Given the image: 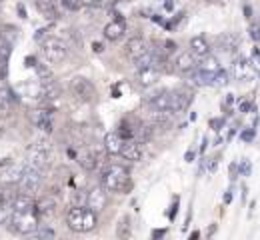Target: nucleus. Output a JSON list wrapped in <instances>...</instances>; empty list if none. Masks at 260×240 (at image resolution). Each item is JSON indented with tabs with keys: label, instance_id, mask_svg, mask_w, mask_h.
I'll use <instances>...</instances> for the list:
<instances>
[{
	"label": "nucleus",
	"instance_id": "obj_23",
	"mask_svg": "<svg viewBox=\"0 0 260 240\" xmlns=\"http://www.w3.org/2000/svg\"><path fill=\"white\" fill-rule=\"evenodd\" d=\"M148 102L154 110H172V92H158Z\"/></svg>",
	"mask_w": 260,
	"mask_h": 240
},
{
	"label": "nucleus",
	"instance_id": "obj_17",
	"mask_svg": "<svg viewBox=\"0 0 260 240\" xmlns=\"http://www.w3.org/2000/svg\"><path fill=\"white\" fill-rule=\"evenodd\" d=\"M196 56L192 52H182L176 56V62H174V68L182 74H188V72H194L196 70Z\"/></svg>",
	"mask_w": 260,
	"mask_h": 240
},
{
	"label": "nucleus",
	"instance_id": "obj_26",
	"mask_svg": "<svg viewBox=\"0 0 260 240\" xmlns=\"http://www.w3.org/2000/svg\"><path fill=\"white\" fill-rule=\"evenodd\" d=\"M98 154L96 152H82L78 156V164L84 168V170H96L98 168Z\"/></svg>",
	"mask_w": 260,
	"mask_h": 240
},
{
	"label": "nucleus",
	"instance_id": "obj_24",
	"mask_svg": "<svg viewBox=\"0 0 260 240\" xmlns=\"http://www.w3.org/2000/svg\"><path fill=\"white\" fill-rule=\"evenodd\" d=\"M24 168H26V164H12L8 170L4 172L2 182H4V184H18V182L22 180Z\"/></svg>",
	"mask_w": 260,
	"mask_h": 240
},
{
	"label": "nucleus",
	"instance_id": "obj_25",
	"mask_svg": "<svg viewBox=\"0 0 260 240\" xmlns=\"http://www.w3.org/2000/svg\"><path fill=\"white\" fill-rule=\"evenodd\" d=\"M12 208L14 210H30V208H36V200L32 198V194H28V192L16 194L14 200H12Z\"/></svg>",
	"mask_w": 260,
	"mask_h": 240
},
{
	"label": "nucleus",
	"instance_id": "obj_57",
	"mask_svg": "<svg viewBox=\"0 0 260 240\" xmlns=\"http://www.w3.org/2000/svg\"><path fill=\"white\" fill-rule=\"evenodd\" d=\"M206 144H208V140L204 138V140H202V146H200V152H204V150H206Z\"/></svg>",
	"mask_w": 260,
	"mask_h": 240
},
{
	"label": "nucleus",
	"instance_id": "obj_14",
	"mask_svg": "<svg viewBox=\"0 0 260 240\" xmlns=\"http://www.w3.org/2000/svg\"><path fill=\"white\" fill-rule=\"evenodd\" d=\"M12 46L14 44L0 40V82H4L8 78V62L12 56Z\"/></svg>",
	"mask_w": 260,
	"mask_h": 240
},
{
	"label": "nucleus",
	"instance_id": "obj_3",
	"mask_svg": "<svg viewBox=\"0 0 260 240\" xmlns=\"http://www.w3.org/2000/svg\"><path fill=\"white\" fill-rule=\"evenodd\" d=\"M100 184L108 192H122V190H126V184H128V170L120 164H112L102 172Z\"/></svg>",
	"mask_w": 260,
	"mask_h": 240
},
{
	"label": "nucleus",
	"instance_id": "obj_28",
	"mask_svg": "<svg viewBox=\"0 0 260 240\" xmlns=\"http://www.w3.org/2000/svg\"><path fill=\"white\" fill-rule=\"evenodd\" d=\"M16 38H18V28L16 26H12V24H0V40L14 44Z\"/></svg>",
	"mask_w": 260,
	"mask_h": 240
},
{
	"label": "nucleus",
	"instance_id": "obj_13",
	"mask_svg": "<svg viewBox=\"0 0 260 240\" xmlns=\"http://www.w3.org/2000/svg\"><path fill=\"white\" fill-rule=\"evenodd\" d=\"M102 35H104L106 40H112V42L120 40L122 36L126 35V20H112V22H108L104 26Z\"/></svg>",
	"mask_w": 260,
	"mask_h": 240
},
{
	"label": "nucleus",
	"instance_id": "obj_20",
	"mask_svg": "<svg viewBox=\"0 0 260 240\" xmlns=\"http://www.w3.org/2000/svg\"><path fill=\"white\" fill-rule=\"evenodd\" d=\"M192 98H194V96H192V92H190V90H186V88L172 92V110H174V112H180V110L188 108V104L192 102Z\"/></svg>",
	"mask_w": 260,
	"mask_h": 240
},
{
	"label": "nucleus",
	"instance_id": "obj_5",
	"mask_svg": "<svg viewBox=\"0 0 260 240\" xmlns=\"http://www.w3.org/2000/svg\"><path fill=\"white\" fill-rule=\"evenodd\" d=\"M48 156H50V144L46 140H36L28 148V162L26 164L44 170L46 164H48Z\"/></svg>",
	"mask_w": 260,
	"mask_h": 240
},
{
	"label": "nucleus",
	"instance_id": "obj_18",
	"mask_svg": "<svg viewBox=\"0 0 260 240\" xmlns=\"http://www.w3.org/2000/svg\"><path fill=\"white\" fill-rule=\"evenodd\" d=\"M160 76V70L154 68V66H142L138 68V74H136V80L140 86H152Z\"/></svg>",
	"mask_w": 260,
	"mask_h": 240
},
{
	"label": "nucleus",
	"instance_id": "obj_8",
	"mask_svg": "<svg viewBox=\"0 0 260 240\" xmlns=\"http://www.w3.org/2000/svg\"><path fill=\"white\" fill-rule=\"evenodd\" d=\"M124 52L128 54V58L136 60V58H140L144 52H148V44H146V40H144L142 36H132V38H128V42H126V46H124Z\"/></svg>",
	"mask_w": 260,
	"mask_h": 240
},
{
	"label": "nucleus",
	"instance_id": "obj_15",
	"mask_svg": "<svg viewBox=\"0 0 260 240\" xmlns=\"http://www.w3.org/2000/svg\"><path fill=\"white\" fill-rule=\"evenodd\" d=\"M124 142H126L124 136H122L118 130H114V132H108V134L104 136V148H106L108 154H120Z\"/></svg>",
	"mask_w": 260,
	"mask_h": 240
},
{
	"label": "nucleus",
	"instance_id": "obj_4",
	"mask_svg": "<svg viewBox=\"0 0 260 240\" xmlns=\"http://www.w3.org/2000/svg\"><path fill=\"white\" fill-rule=\"evenodd\" d=\"M42 54L46 58V62L50 64H58L66 58V44L60 38H46L42 42Z\"/></svg>",
	"mask_w": 260,
	"mask_h": 240
},
{
	"label": "nucleus",
	"instance_id": "obj_40",
	"mask_svg": "<svg viewBox=\"0 0 260 240\" xmlns=\"http://www.w3.org/2000/svg\"><path fill=\"white\" fill-rule=\"evenodd\" d=\"M250 64H252L256 70H260V50L258 48L252 50V54H250Z\"/></svg>",
	"mask_w": 260,
	"mask_h": 240
},
{
	"label": "nucleus",
	"instance_id": "obj_22",
	"mask_svg": "<svg viewBox=\"0 0 260 240\" xmlns=\"http://www.w3.org/2000/svg\"><path fill=\"white\" fill-rule=\"evenodd\" d=\"M190 52L194 54L196 58H204L210 54V46H208V40L204 36H194L190 40Z\"/></svg>",
	"mask_w": 260,
	"mask_h": 240
},
{
	"label": "nucleus",
	"instance_id": "obj_36",
	"mask_svg": "<svg viewBox=\"0 0 260 240\" xmlns=\"http://www.w3.org/2000/svg\"><path fill=\"white\" fill-rule=\"evenodd\" d=\"M224 84H228V74H226V70L220 68L214 74V84H212V86H224Z\"/></svg>",
	"mask_w": 260,
	"mask_h": 240
},
{
	"label": "nucleus",
	"instance_id": "obj_16",
	"mask_svg": "<svg viewBox=\"0 0 260 240\" xmlns=\"http://www.w3.org/2000/svg\"><path fill=\"white\" fill-rule=\"evenodd\" d=\"M56 212V200L52 196H42L36 200V214L38 218H52Z\"/></svg>",
	"mask_w": 260,
	"mask_h": 240
},
{
	"label": "nucleus",
	"instance_id": "obj_46",
	"mask_svg": "<svg viewBox=\"0 0 260 240\" xmlns=\"http://www.w3.org/2000/svg\"><path fill=\"white\" fill-rule=\"evenodd\" d=\"M248 110H252V102H248V100H246V102L240 104V112H248Z\"/></svg>",
	"mask_w": 260,
	"mask_h": 240
},
{
	"label": "nucleus",
	"instance_id": "obj_21",
	"mask_svg": "<svg viewBox=\"0 0 260 240\" xmlns=\"http://www.w3.org/2000/svg\"><path fill=\"white\" fill-rule=\"evenodd\" d=\"M232 76L236 80H248L252 76V64L244 58H238L234 64H232Z\"/></svg>",
	"mask_w": 260,
	"mask_h": 240
},
{
	"label": "nucleus",
	"instance_id": "obj_19",
	"mask_svg": "<svg viewBox=\"0 0 260 240\" xmlns=\"http://www.w3.org/2000/svg\"><path fill=\"white\" fill-rule=\"evenodd\" d=\"M58 94H60V86L54 80H44V84L38 92V100L40 102H50V100L58 98Z\"/></svg>",
	"mask_w": 260,
	"mask_h": 240
},
{
	"label": "nucleus",
	"instance_id": "obj_49",
	"mask_svg": "<svg viewBox=\"0 0 260 240\" xmlns=\"http://www.w3.org/2000/svg\"><path fill=\"white\" fill-rule=\"evenodd\" d=\"M164 234H166V230H164V228H160V230H154V232H152V238H162Z\"/></svg>",
	"mask_w": 260,
	"mask_h": 240
},
{
	"label": "nucleus",
	"instance_id": "obj_42",
	"mask_svg": "<svg viewBox=\"0 0 260 240\" xmlns=\"http://www.w3.org/2000/svg\"><path fill=\"white\" fill-rule=\"evenodd\" d=\"M250 38H252V40H256V42H260V26L258 24L250 26Z\"/></svg>",
	"mask_w": 260,
	"mask_h": 240
},
{
	"label": "nucleus",
	"instance_id": "obj_44",
	"mask_svg": "<svg viewBox=\"0 0 260 240\" xmlns=\"http://www.w3.org/2000/svg\"><path fill=\"white\" fill-rule=\"evenodd\" d=\"M176 212H178V198L174 200V204H172V210H170V214H168V216H170V220H174V214H176Z\"/></svg>",
	"mask_w": 260,
	"mask_h": 240
},
{
	"label": "nucleus",
	"instance_id": "obj_35",
	"mask_svg": "<svg viewBox=\"0 0 260 240\" xmlns=\"http://www.w3.org/2000/svg\"><path fill=\"white\" fill-rule=\"evenodd\" d=\"M34 68H36V74H38L40 80H50L52 78V72H50V68L46 64H36Z\"/></svg>",
	"mask_w": 260,
	"mask_h": 240
},
{
	"label": "nucleus",
	"instance_id": "obj_31",
	"mask_svg": "<svg viewBox=\"0 0 260 240\" xmlns=\"http://www.w3.org/2000/svg\"><path fill=\"white\" fill-rule=\"evenodd\" d=\"M12 202H2L0 204V226L8 224L10 222V216H12Z\"/></svg>",
	"mask_w": 260,
	"mask_h": 240
},
{
	"label": "nucleus",
	"instance_id": "obj_38",
	"mask_svg": "<svg viewBox=\"0 0 260 240\" xmlns=\"http://www.w3.org/2000/svg\"><path fill=\"white\" fill-rule=\"evenodd\" d=\"M238 170H240V176H248L250 170H252V164H250L248 160H242V162L238 164Z\"/></svg>",
	"mask_w": 260,
	"mask_h": 240
},
{
	"label": "nucleus",
	"instance_id": "obj_54",
	"mask_svg": "<svg viewBox=\"0 0 260 240\" xmlns=\"http://www.w3.org/2000/svg\"><path fill=\"white\" fill-rule=\"evenodd\" d=\"M18 12H20V16H22V18H26V10H24V6H22V4L18 6Z\"/></svg>",
	"mask_w": 260,
	"mask_h": 240
},
{
	"label": "nucleus",
	"instance_id": "obj_33",
	"mask_svg": "<svg viewBox=\"0 0 260 240\" xmlns=\"http://www.w3.org/2000/svg\"><path fill=\"white\" fill-rule=\"evenodd\" d=\"M10 186H12V184H4V186H0V204H2V202H12V200H14L16 194L10 190Z\"/></svg>",
	"mask_w": 260,
	"mask_h": 240
},
{
	"label": "nucleus",
	"instance_id": "obj_55",
	"mask_svg": "<svg viewBox=\"0 0 260 240\" xmlns=\"http://www.w3.org/2000/svg\"><path fill=\"white\" fill-rule=\"evenodd\" d=\"M244 14H246V18H250V14H252V8H250V6H244Z\"/></svg>",
	"mask_w": 260,
	"mask_h": 240
},
{
	"label": "nucleus",
	"instance_id": "obj_47",
	"mask_svg": "<svg viewBox=\"0 0 260 240\" xmlns=\"http://www.w3.org/2000/svg\"><path fill=\"white\" fill-rule=\"evenodd\" d=\"M194 150H188V152H186V154H184V160H186V162H192V160H194Z\"/></svg>",
	"mask_w": 260,
	"mask_h": 240
},
{
	"label": "nucleus",
	"instance_id": "obj_34",
	"mask_svg": "<svg viewBox=\"0 0 260 240\" xmlns=\"http://www.w3.org/2000/svg\"><path fill=\"white\" fill-rule=\"evenodd\" d=\"M32 236H36V238H54L56 236V232L52 230V228H48V226H38L36 230H34V234Z\"/></svg>",
	"mask_w": 260,
	"mask_h": 240
},
{
	"label": "nucleus",
	"instance_id": "obj_10",
	"mask_svg": "<svg viewBox=\"0 0 260 240\" xmlns=\"http://www.w3.org/2000/svg\"><path fill=\"white\" fill-rule=\"evenodd\" d=\"M142 142H138V140H126L124 142V146H122V150H120V156L124 158V160H128V162H138L140 158H142Z\"/></svg>",
	"mask_w": 260,
	"mask_h": 240
},
{
	"label": "nucleus",
	"instance_id": "obj_51",
	"mask_svg": "<svg viewBox=\"0 0 260 240\" xmlns=\"http://www.w3.org/2000/svg\"><path fill=\"white\" fill-rule=\"evenodd\" d=\"M92 50H94V52H98V54H100V52L104 50V46H102V42H94V44H92Z\"/></svg>",
	"mask_w": 260,
	"mask_h": 240
},
{
	"label": "nucleus",
	"instance_id": "obj_7",
	"mask_svg": "<svg viewBox=\"0 0 260 240\" xmlns=\"http://www.w3.org/2000/svg\"><path fill=\"white\" fill-rule=\"evenodd\" d=\"M18 184H20V188H22L24 192H28V194L36 192V190L40 188V184H42V170H40V168H34L30 164H26L24 174H22V180H20Z\"/></svg>",
	"mask_w": 260,
	"mask_h": 240
},
{
	"label": "nucleus",
	"instance_id": "obj_41",
	"mask_svg": "<svg viewBox=\"0 0 260 240\" xmlns=\"http://www.w3.org/2000/svg\"><path fill=\"white\" fill-rule=\"evenodd\" d=\"M224 122H226L224 118H212V120H210V126H212V130H216V132H218V130H222Z\"/></svg>",
	"mask_w": 260,
	"mask_h": 240
},
{
	"label": "nucleus",
	"instance_id": "obj_45",
	"mask_svg": "<svg viewBox=\"0 0 260 240\" xmlns=\"http://www.w3.org/2000/svg\"><path fill=\"white\" fill-rule=\"evenodd\" d=\"M164 46H166V52H174V50H176V44H174L172 40H166Z\"/></svg>",
	"mask_w": 260,
	"mask_h": 240
},
{
	"label": "nucleus",
	"instance_id": "obj_2",
	"mask_svg": "<svg viewBox=\"0 0 260 240\" xmlns=\"http://www.w3.org/2000/svg\"><path fill=\"white\" fill-rule=\"evenodd\" d=\"M8 224H10V230L16 232V234H22V236L34 234V230L40 226L38 224L36 208H30V210H12V216H10Z\"/></svg>",
	"mask_w": 260,
	"mask_h": 240
},
{
	"label": "nucleus",
	"instance_id": "obj_11",
	"mask_svg": "<svg viewBox=\"0 0 260 240\" xmlns=\"http://www.w3.org/2000/svg\"><path fill=\"white\" fill-rule=\"evenodd\" d=\"M30 120L36 128H40L42 132H52V118H50V110L46 108H40V110H34L30 114Z\"/></svg>",
	"mask_w": 260,
	"mask_h": 240
},
{
	"label": "nucleus",
	"instance_id": "obj_37",
	"mask_svg": "<svg viewBox=\"0 0 260 240\" xmlns=\"http://www.w3.org/2000/svg\"><path fill=\"white\" fill-rule=\"evenodd\" d=\"M254 136H256V130H254V128H246V130L240 132V138H242L244 142H252Z\"/></svg>",
	"mask_w": 260,
	"mask_h": 240
},
{
	"label": "nucleus",
	"instance_id": "obj_53",
	"mask_svg": "<svg viewBox=\"0 0 260 240\" xmlns=\"http://www.w3.org/2000/svg\"><path fill=\"white\" fill-rule=\"evenodd\" d=\"M44 35H46V28H40V30L36 32V36H34V38H36V40H40V38H42Z\"/></svg>",
	"mask_w": 260,
	"mask_h": 240
},
{
	"label": "nucleus",
	"instance_id": "obj_12",
	"mask_svg": "<svg viewBox=\"0 0 260 240\" xmlns=\"http://www.w3.org/2000/svg\"><path fill=\"white\" fill-rule=\"evenodd\" d=\"M106 188L104 186H96V188H92L90 192H88V202L86 206L88 208H92V210H96L100 212L102 208H106V202H108V196H106Z\"/></svg>",
	"mask_w": 260,
	"mask_h": 240
},
{
	"label": "nucleus",
	"instance_id": "obj_50",
	"mask_svg": "<svg viewBox=\"0 0 260 240\" xmlns=\"http://www.w3.org/2000/svg\"><path fill=\"white\" fill-rule=\"evenodd\" d=\"M164 8H166L168 12H172V10H174V2H172V0H164Z\"/></svg>",
	"mask_w": 260,
	"mask_h": 240
},
{
	"label": "nucleus",
	"instance_id": "obj_30",
	"mask_svg": "<svg viewBox=\"0 0 260 240\" xmlns=\"http://www.w3.org/2000/svg\"><path fill=\"white\" fill-rule=\"evenodd\" d=\"M116 236H118V238H128V236H130V218L126 216V214H124V216L118 220Z\"/></svg>",
	"mask_w": 260,
	"mask_h": 240
},
{
	"label": "nucleus",
	"instance_id": "obj_39",
	"mask_svg": "<svg viewBox=\"0 0 260 240\" xmlns=\"http://www.w3.org/2000/svg\"><path fill=\"white\" fill-rule=\"evenodd\" d=\"M62 4H64L68 10H80L82 0H62Z\"/></svg>",
	"mask_w": 260,
	"mask_h": 240
},
{
	"label": "nucleus",
	"instance_id": "obj_56",
	"mask_svg": "<svg viewBox=\"0 0 260 240\" xmlns=\"http://www.w3.org/2000/svg\"><path fill=\"white\" fill-rule=\"evenodd\" d=\"M232 102H234V96H232V94H228V96H226V106H230Z\"/></svg>",
	"mask_w": 260,
	"mask_h": 240
},
{
	"label": "nucleus",
	"instance_id": "obj_52",
	"mask_svg": "<svg viewBox=\"0 0 260 240\" xmlns=\"http://www.w3.org/2000/svg\"><path fill=\"white\" fill-rule=\"evenodd\" d=\"M224 202H226V204H230V202H232V190H228L226 194H224Z\"/></svg>",
	"mask_w": 260,
	"mask_h": 240
},
{
	"label": "nucleus",
	"instance_id": "obj_27",
	"mask_svg": "<svg viewBox=\"0 0 260 240\" xmlns=\"http://www.w3.org/2000/svg\"><path fill=\"white\" fill-rule=\"evenodd\" d=\"M36 6H38V10L42 12L44 18H48V20H56L58 18V10L54 8L52 0H38Z\"/></svg>",
	"mask_w": 260,
	"mask_h": 240
},
{
	"label": "nucleus",
	"instance_id": "obj_29",
	"mask_svg": "<svg viewBox=\"0 0 260 240\" xmlns=\"http://www.w3.org/2000/svg\"><path fill=\"white\" fill-rule=\"evenodd\" d=\"M196 68L204 70V72H212V74H216V72L220 70V64H218V60H216L214 56H204V60H202Z\"/></svg>",
	"mask_w": 260,
	"mask_h": 240
},
{
	"label": "nucleus",
	"instance_id": "obj_32",
	"mask_svg": "<svg viewBox=\"0 0 260 240\" xmlns=\"http://www.w3.org/2000/svg\"><path fill=\"white\" fill-rule=\"evenodd\" d=\"M88 202V194L84 190H74L70 194V206H84Z\"/></svg>",
	"mask_w": 260,
	"mask_h": 240
},
{
	"label": "nucleus",
	"instance_id": "obj_9",
	"mask_svg": "<svg viewBox=\"0 0 260 240\" xmlns=\"http://www.w3.org/2000/svg\"><path fill=\"white\" fill-rule=\"evenodd\" d=\"M18 102V96H14V92L6 86H0V118H8L12 114V104Z\"/></svg>",
	"mask_w": 260,
	"mask_h": 240
},
{
	"label": "nucleus",
	"instance_id": "obj_43",
	"mask_svg": "<svg viewBox=\"0 0 260 240\" xmlns=\"http://www.w3.org/2000/svg\"><path fill=\"white\" fill-rule=\"evenodd\" d=\"M36 64H38V62H36L34 56H26V58H24V66H26V68H34Z\"/></svg>",
	"mask_w": 260,
	"mask_h": 240
},
{
	"label": "nucleus",
	"instance_id": "obj_1",
	"mask_svg": "<svg viewBox=\"0 0 260 240\" xmlns=\"http://www.w3.org/2000/svg\"><path fill=\"white\" fill-rule=\"evenodd\" d=\"M66 224L74 232H90L98 224V212L86 206H70L66 212Z\"/></svg>",
	"mask_w": 260,
	"mask_h": 240
},
{
	"label": "nucleus",
	"instance_id": "obj_6",
	"mask_svg": "<svg viewBox=\"0 0 260 240\" xmlns=\"http://www.w3.org/2000/svg\"><path fill=\"white\" fill-rule=\"evenodd\" d=\"M70 92H72L74 98H78L82 102H90L94 98V94H96L94 84L84 76H74L70 80Z\"/></svg>",
	"mask_w": 260,
	"mask_h": 240
},
{
	"label": "nucleus",
	"instance_id": "obj_48",
	"mask_svg": "<svg viewBox=\"0 0 260 240\" xmlns=\"http://www.w3.org/2000/svg\"><path fill=\"white\" fill-rule=\"evenodd\" d=\"M238 174V164H230V178H236Z\"/></svg>",
	"mask_w": 260,
	"mask_h": 240
}]
</instances>
